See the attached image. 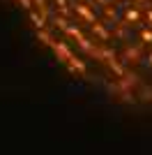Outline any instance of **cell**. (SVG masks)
Wrapping results in <instances>:
<instances>
[{"label":"cell","mask_w":152,"mask_h":155,"mask_svg":"<svg viewBox=\"0 0 152 155\" xmlns=\"http://www.w3.org/2000/svg\"><path fill=\"white\" fill-rule=\"evenodd\" d=\"M37 37L42 39V42H46V44H49L51 49L55 51L58 60H62V63H67V65L71 67V70H76L78 74H85V72H88L85 63H83L81 58H76V56H74V53H71L69 49H67V46L62 44V42H55V39H53V37H49V35H46L44 30H39V32H37Z\"/></svg>","instance_id":"1"},{"label":"cell","mask_w":152,"mask_h":155,"mask_svg":"<svg viewBox=\"0 0 152 155\" xmlns=\"http://www.w3.org/2000/svg\"><path fill=\"white\" fill-rule=\"evenodd\" d=\"M74 12H76V14H81L83 19H85V21H88V23H90V26L95 23V14L90 12V9H88V7H85V5H83V2H76V5H74Z\"/></svg>","instance_id":"2"},{"label":"cell","mask_w":152,"mask_h":155,"mask_svg":"<svg viewBox=\"0 0 152 155\" xmlns=\"http://www.w3.org/2000/svg\"><path fill=\"white\" fill-rule=\"evenodd\" d=\"M141 21V12L136 9V7H127L125 12V23H138Z\"/></svg>","instance_id":"3"},{"label":"cell","mask_w":152,"mask_h":155,"mask_svg":"<svg viewBox=\"0 0 152 155\" xmlns=\"http://www.w3.org/2000/svg\"><path fill=\"white\" fill-rule=\"evenodd\" d=\"M90 28H92V32H95V35H97V37H99V39H104V42H106V39H108V30H106V28H104V26H101L99 21H95V23H92V26H90Z\"/></svg>","instance_id":"4"},{"label":"cell","mask_w":152,"mask_h":155,"mask_svg":"<svg viewBox=\"0 0 152 155\" xmlns=\"http://www.w3.org/2000/svg\"><path fill=\"white\" fill-rule=\"evenodd\" d=\"M30 19L35 21V26H37L39 30L44 28V21H46V16H42V14H35V12H30Z\"/></svg>","instance_id":"5"},{"label":"cell","mask_w":152,"mask_h":155,"mask_svg":"<svg viewBox=\"0 0 152 155\" xmlns=\"http://www.w3.org/2000/svg\"><path fill=\"white\" fill-rule=\"evenodd\" d=\"M53 2H55V7H58L62 14H69V9H67V0H53Z\"/></svg>","instance_id":"6"},{"label":"cell","mask_w":152,"mask_h":155,"mask_svg":"<svg viewBox=\"0 0 152 155\" xmlns=\"http://www.w3.org/2000/svg\"><path fill=\"white\" fill-rule=\"evenodd\" d=\"M141 39L145 44H152V30H141Z\"/></svg>","instance_id":"7"},{"label":"cell","mask_w":152,"mask_h":155,"mask_svg":"<svg viewBox=\"0 0 152 155\" xmlns=\"http://www.w3.org/2000/svg\"><path fill=\"white\" fill-rule=\"evenodd\" d=\"M37 7H39V12H42V16H46V2L44 0H37Z\"/></svg>","instance_id":"8"},{"label":"cell","mask_w":152,"mask_h":155,"mask_svg":"<svg viewBox=\"0 0 152 155\" xmlns=\"http://www.w3.org/2000/svg\"><path fill=\"white\" fill-rule=\"evenodd\" d=\"M19 2H21L23 9H30V7H32V0H19Z\"/></svg>","instance_id":"9"},{"label":"cell","mask_w":152,"mask_h":155,"mask_svg":"<svg viewBox=\"0 0 152 155\" xmlns=\"http://www.w3.org/2000/svg\"><path fill=\"white\" fill-rule=\"evenodd\" d=\"M145 19H147V23L152 26V9H147V14H145Z\"/></svg>","instance_id":"10"},{"label":"cell","mask_w":152,"mask_h":155,"mask_svg":"<svg viewBox=\"0 0 152 155\" xmlns=\"http://www.w3.org/2000/svg\"><path fill=\"white\" fill-rule=\"evenodd\" d=\"M147 63H150V65H152V53H150V56H147Z\"/></svg>","instance_id":"11"},{"label":"cell","mask_w":152,"mask_h":155,"mask_svg":"<svg viewBox=\"0 0 152 155\" xmlns=\"http://www.w3.org/2000/svg\"><path fill=\"white\" fill-rule=\"evenodd\" d=\"M138 2H141V5H145V2H147V0H138Z\"/></svg>","instance_id":"12"}]
</instances>
